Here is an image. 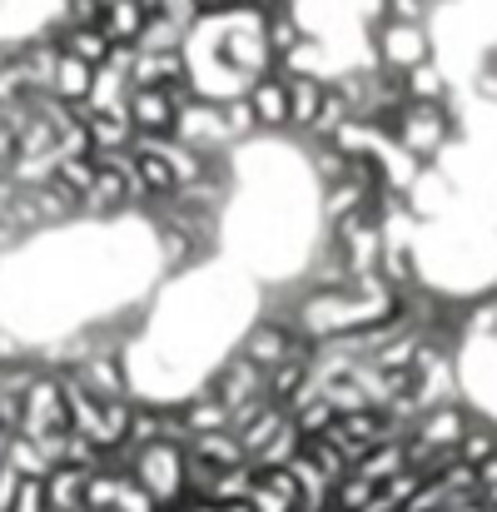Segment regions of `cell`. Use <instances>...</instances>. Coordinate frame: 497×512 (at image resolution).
Instances as JSON below:
<instances>
[{
  "instance_id": "obj_1",
  "label": "cell",
  "mask_w": 497,
  "mask_h": 512,
  "mask_svg": "<svg viewBox=\"0 0 497 512\" xmlns=\"http://www.w3.org/2000/svg\"><path fill=\"white\" fill-rule=\"evenodd\" d=\"M368 50H373V60L383 70L403 75V70L433 60L438 55V40H433V25H423V20H378L368 30Z\"/></svg>"
},
{
  "instance_id": "obj_7",
  "label": "cell",
  "mask_w": 497,
  "mask_h": 512,
  "mask_svg": "<svg viewBox=\"0 0 497 512\" xmlns=\"http://www.w3.org/2000/svg\"><path fill=\"white\" fill-rule=\"evenodd\" d=\"M403 95L408 100H453V80L438 65V55L423 60V65H413V70H403Z\"/></svg>"
},
{
  "instance_id": "obj_2",
  "label": "cell",
  "mask_w": 497,
  "mask_h": 512,
  "mask_svg": "<svg viewBox=\"0 0 497 512\" xmlns=\"http://www.w3.org/2000/svg\"><path fill=\"white\" fill-rule=\"evenodd\" d=\"M125 115L135 125V140H169L174 125H179V105L160 85H135L130 100H125Z\"/></svg>"
},
{
  "instance_id": "obj_3",
  "label": "cell",
  "mask_w": 497,
  "mask_h": 512,
  "mask_svg": "<svg viewBox=\"0 0 497 512\" xmlns=\"http://www.w3.org/2000/svg\"><path fill=\"white\" fill-rule=\"evenodd\" d=\"M209 393H214V398L234 413L239 403H249V398H259V393H264V368H259L249 353H229V358L214 368Z\"/></svg>"
},
{
  "instance_id": "obj_5",
  "label": "cell",
  "mask_w": 497,
  "mask_h": 512,
  "mask_svg": "<svg viewBox=\"0 0 497 512\" xmlns=\"http://www.w3.org/2000/svg\"><path fill=\"white\" fill-rule=\"evenodd\" d=\"M324 95H329L324 75H289V130L309 135L319 110H324Z\"/></svg>"
},
{
  "instance_id": "obj_6",
  "label": "cell",
  "mask_w": 497,
  "mask_h": 512,
  "mask_svg": "<svg viewBox=\"0 0 497 512\" xmlns=\"http://www.w3.org/2000/svg\"><path fill=\"white\" fill-rule=\"evenodd\" d=\"M145 20H150V5H145V0H105L100 30H105L115 45H140Z\"/></svg>"
},
{
  "instance_id": "obj_4",
  "label": "cell",
  "mask_w": 497,
  "mask_h": 512,
  "mask_svg": "<svg viewBox=\"0 0 497 512\" xmlns=\"http://www.w3.org/2000/svg\"><path fill=\"white\" fill-rule=\"evenodd\" d=\"M244 100H249V110H254V120H259V135H279V130H289V75L269 70V75L249 80Z\"/></svg>"
}]
</instances>
